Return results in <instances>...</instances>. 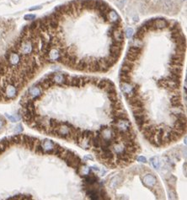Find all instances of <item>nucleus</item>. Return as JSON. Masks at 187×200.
<instances>
[{
  "label": "nucleus",
  "instance_id": "obj_1",
  "mask_svg": "<svg viewBox=\"0 0 187 200\" xmlns=\"http://www.w3.org/2000/svg\"><path fill=\"white\" fill-rule=\"evenodd\" d=\"M3 94H4V100L5 101H10L14 100L17 97L18 94L20 92V90L13 84L6 83L2 88Z\"/></svg>",
  "mask_w": 187,
  "mask_h": 200
},
{
  "label": "nucleus",
  "instance_id": "obj_2",
  "mask_svg": "<svg viewBox=\"0 0 187 200\" xmlns=\"http://www.w3.org/2000/svg\"><path fill=\"white\" fill-rule=\"evenodd\" d=\"M170 25V22L163 18H159V19H153V28L155 31L157 30H163L166 29Z\"/></svg>",
  "mask_w": 187,
  "mask_h": 200
},
{
  "label": "nucleus",
  "instance_id": "obj_3",
  "mask_svg": "<svg viewBox=\"0 0 187 200\" xmlns=\"http://www.w3.org/2000/svg\"><path fill=\"white\" fill-rule=\"evenodd\" d=\"M110 37L112 38V40H114V41L124 43V32H123L121 25H120L116 30H115V31L112 32V34H111Z\"/></svg>",
  "mask_w": 187,
  "mask_h": 200
},
{
  "label": "nucleus",
  "instance_id": "obj_4",
  "mask_svg": "<svg viewBox=\"0 0 187 200\" xmlns=\"http://www.w3.org/2000/svg\"><path fill=\"white\" fill-rule=\"evenodd\" d=\"M143 182L147 187H153L157 184V178L153 174H146L143 177Z\"/></svg>",
  "mask_w": 187,
  "mask_h": 200
},
{
  "label": "nucleus",
  "instance_id": "obj_5",
  "mask_svg": "<svg viewBox=\"0 0 187 200\" xmlns=\"http://www.w3.org/2000/svg\"><path fill=\"white\" fill-rule=\"evenodd\" d=\"M107 20L111 24H118V25H120V22H121L118 14L114 10H112V8L107 13Z\"/></svg>",
  "mask_w": 187,
  "mask_h": 200
},
{
  "label": "nucleus",
  "instance_id": "obj_6",
  "mask_svg": "<svg viewBox=\"0 0 187 200\" xmlns=\"http://www.w3.org/2000/svg\"><path fill=\"white\" fill-rule=\"evenodd\" d=\"M142 51H143V48L142 47L131 46L128 48L127 53H133V54H142Z\"/></svg>",
  "mask_w": 187,
  "mask_h": 200
},
{
  "label": "nucleus",
  "instance_id": "obj_7",
  "mask_svg": "<svg viewBox=\"0 0 187 200\" xmlns=\"http://www.w3.org/2000/svg\"><path fill=\"white\" fill-rule=\"evenodd\" d=\"M151 162H152V165L153 166V167L156 168V169H159L160 167V161L158 157H153V158L151 159Z\"/></svg>",
  "mask_w": 187,
  "mask_h": 200
},
{
  "label": "nucleus",
  "instance_id": "obj_8",
  "mask_svg": "<svg viewBox=\"0 0 187 200\" xmlns=\"http://www.w3.org/2000/svg\"><path fill=\"white\" fill-rule=\"evenodd\" d=\"M133 33H134L133 29H132V28H127V29H126V38H128V39L132 38V36H133Z\"/></svg>",
  "mask_w": 187,
  "mask_h": 200
},
{
  "label": "nucleus",
  "instance_id": "obj_9",
  "mask_svg": "<svg viewBox=\"0 0 187 200\" xmlns=\"http://www.w3.org/2000/svg\"><path fill=\"white\" fill-rule=\"evenodd\" d=\"M5 116H6V117H7L8 119L10 120V122H12V123H16L18 120L20 119V117H16L12 116V115H8V114H5Z\"/></svg>",
  "mask_w": 187,
  "mask_h": 200
},
{
  "label": "nucleus",
  "instance_id": "obj_10",
  "mask_svg": "<svg viewBox=\"0 0 187 200\" xmlns=\"http://www.w3.org/2000/svg\"><path fill=\"white\" fill-rule=\"evenodd\" d=\"M24 19L25 20H33L35 19V14H26L24 17Z\"/></svg>",
  "mask_w": 187,
  "mask_h": 200
},
{
  "label": "nucleus",
  "instance_id": "obj_11",
  "mask_svg": "<svg viewBox=\"0 0 187 200\" xmlns=\"http://www.w3.org/2000/svg\"><path fill=\"white\" fill-rule=\"evenodd\" d=\"M22 131H23V128H22V125H20V124H19L15 128V129H14V133H20Z\"/></svg>",
  "mask_w": 187,
  "mask_h": 200
},
{
  "label": "nucleus",
  "instance_id": "obj_12",
  "mask_svg": "<svg viewBox=\"0 0 187 200\" xmlns=\"http://www.w3.org/2000/svg\"><path fill=\"white\" fill-rule=\"evenodd\" d=\"M137 161H139V162H143V163H146L147 162V160H146V158L145 157H143V156H139V157H137Z\"/></svg>",
  "mask_w": 187,
  "mask_h": 200
},
{
  "label": "nucleus",
  "instance_id": "obj_13",
  "mask_svg": "<svg viewBox=\"0 0 187 200\" xmlns=\"http://www.w3.org/2000/svg\"><path fill=\"white\" fill-rule=\"evenodd\" d=\"M41 6H35V7H32V8H30L29 10L30 11H34V10H41Z\"/></svg>",
  "mask_w": 187,
  "mask_h": 200
},
{
  "label": "nucleus",
  "instance_id": "obj_14",
  "mask_svg": "<svg viewBox=\"0 0 187 200\" xmlns=\"http://www.w3.org/2000/svg\"><path fill=\"white\" fill-rule=\"evenodd\" d=\"M4 124H5V121L3 119V118L0 117V129L4 126Z\"/></svg>",
  "mask_w": 187,
  "mask_h": 200
},
{
  "label": "nucleus",
  "instance_id": "obj_15",
  "mask_svg": "<svg viewBox=\"0 0 187 200\" xmlns=\"http://www.w3.org/2000/svg\"><path fill=\"white\" fill-rule=\"evenodd\" d=\"M164 1H165L166 4H170V0H164Z\"/></svg>",
  "mask_w": 187,
  "mask_h": 200
},
{
  "label": "nucleus",
  "instance_id": "obj_16",
  "mask_svg": "<svg viewBox=\"0 0 187 200\" xmlns=\"http://www.w3.org/2000/svg\"><path fill=\"white\" fill-rule=\"evenodd\" d=\"M25 200H31V199H30V198H28V197H27V198H26Z\"/></svg>",
  "mask_w": 187,
  "mask_h": 200
},
{
  "label": "nucleus",
  "instance_id": "obj_17",
  "mask_svg": "<svg viewBox=\"0 0 187 200\" xmlns=\"http://www.w3.org/2000/svg\"><path fill=\"white\" fill-rule=\"evenodd\" d=\"M1 36H2V32H1V31H0V38H1Z\"/></svg>",
  "mask_w": 187,
  "mask_h": 200
}]
</instances>
